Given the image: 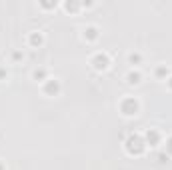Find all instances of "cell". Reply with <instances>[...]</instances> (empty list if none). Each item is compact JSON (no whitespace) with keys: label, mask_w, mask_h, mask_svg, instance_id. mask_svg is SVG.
Masks as SVG:
<instances>
[{"label":"cell","mask_w":172,"mask_h":170,"mask_svg":"<svg viewBox=\"0 0 172 170\" xmlns=\"http://www.w3.org/2000/svg\"><path fill=\"white\" fill-rule=\"evenodd\" d=\"M168 148H170V150H172V140H170V142H168Z\"/></svg>","instance_id":"52a82bcc"},{"label":"cell","mask_w":172,"mask_h":170,"mask_svg":"<svg viewBox=\"0 0 172 170\" xmlns=\"http://www.w3.org/2000/svg\"><path fill=\"white\" fill-rule=\"evenodd\" d=\"M94 66L98 68V70H104L106 66H108V56H106V54H98L94 58Z\"/></svg>","instance_id":"7a4b0ae2"},{"label":"cell","mask_w":172,"mask_h":170,"mask_svg":"<svg viewBox=\"0 0 172 170\" xmlns=\"http://www.w3.org/2000/svg\"><path fill=\"white\" fill-rule=\"evenodd\" d=\"M48 90H50V92H54V94H56V92H58V84H56V82H54V84L50 82V84H48Z\"/></svg>","instance_id":"8992f818"},{"label":"cell","mask_w":172,"mask_h":170,"mask_svg":"<svg viewBox=\"0 0 172 170\" xmlns=\"http://www.w3.org/2000/svg\"><path fill=\"white\" fill-rule=\"evenodd\" d=\"M128 78H130V80H128L130 84H136V82H140V80H138V78H140V74H138V72H132V74H128Z\"/></svg>","instance_id":"5b68a950"},{"label":"cell","mask_w":172,"mask_h":170,"mask_svg":"<svg viewBox=\"0 0 172 170\" xmlns=\"http://www.w3.org/2000/svg\"><path fill=\"white\" fill-rule=\"evenodd\" d=\"M126 144H128V146H132V144H134V148H130V152H136V154H140V152H142V148H144V146H142V140H140L138 136H130Z\"/></svg>","instance_id":"6da1fadb"},{"label":"cell","mask_w":172,"mask_h":170,"mask_svg":"<svg viewBox=\"0 0 172 170\" xmlns=\"http://www.w3.org/2000/svg\"><path fill=\"white\" fill-rule=\"evenodd\" d=\"M148 142H152V146H154L156 142H158V132H148Z\"/></svg>","instance_id":"277c9868"},{"label":"cell","mask_w":172,"mask_h":170,"mask_svg":"<svg viewBox=\"0 0 172 170\" xmlns=\"http://www.w3.org/2000/svg\"><path fill=\"white\" fill-rule=\"evenodd\" d=\"M136 108H138V104H136L134 100H126V102L122 104L124 114H136Z\"/></svg>","instance_id":"3957f363"}]
</instances>
